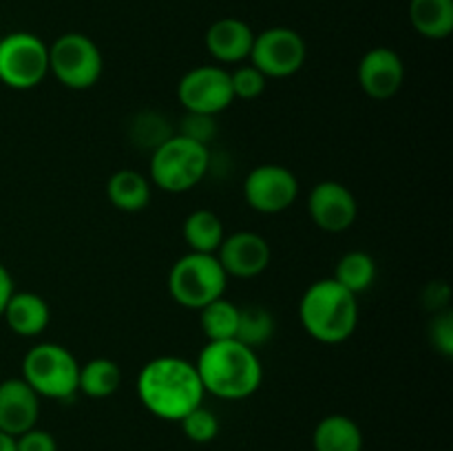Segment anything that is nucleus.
I'll use <instances>...</instances> for the list:
<instances>
[{
    "mask_svg": "<svg viewBox=\"0 0 453 451\" xmlns=\"http://www.w3.org/2000/svg\"><path fill=\"white\" fill-rule=\"evenodd\" d=\"M137 396L153 416L180 423L195 407L203 405V385L195 363L181 356H157L137 376Z\"/></svg>",
    "mask_w": 453,
    "mask_h": 451,
    "instance_id": "obj_1",
    "label": "nucleus"
},
{
    "mask_svg": "<svg viewBox=\"0 0 453 451\" xmlns=\"http://www.w3.org/2000/svg\"><path fill=\"white\" fill-rule=\"evenodd\" d=\"M197 374L203 392L224 401L250 398L264 383V365L257 349L230 340H208L199 352Z\"/></svg>",
    "mask_w": 453,
    "mask_h": 451,
    "instance_id": "obj_2",
    "label": "nucleus"
},
{
    "mask_svg": "<svg viewBox=\"0 0 453 451\" xmlns=\"http://www.w3.org/2000/svg\"><path fill=\"white\" fill-rule=\"evenodd\" d=\"M299 318L308 336L319 343H345L357 332L358 299L334 279H319L301 296Z\"/></svg>",
    "mask_w": 453,
    "mask_h": 451,
    "instance_id": "obj_3",
    "label": "nucleus"
},
{
    "mask_svg": "<svg viewBox=\"0 0 453 451\" xmlns=\"http://www.w3.org/2000/svg\"><path fill=\"white\" fill-rule=\"evenodd\" d=\"M211 172V149L206 144L173 135L150 155V180L166 193H186L202 184Z\"/></svg>",
    "mask_w": 453,
    "mask_h": 451,
    "instance_id": "obj_4",
    "label": "nucleus"
},
{
    "mask_svg": "<svg viewBox=\"0 0 453 451\" xmlns=\"http://www.w3.org/2000/svg\"><path fill=\"white\" fill-rule=\"evenodd\" d=\"M78 358L60 343H38L22 358L20 378L51 401H71L78 394Z\"/></svg>",
    "mask_w": 453,
    "mask_h": 451,
    "instance_id": "obj_5",
    "label": "nucleus"
},
{
    "mask_svg": "<svg viewBox=\"0 0 453 451\" xmlns=\"http://www.w3.org/2000/svg\"><path fill=\"white\" fill-rule=\"evenodd\" d=\"M228 287V274L215 255L186 252L173 264L168 272V292L181 308L202 310L211 301L224 296Z\"/></svg>",
    "mask_w": 453,
    "mask_h": 451,
    "instance_id": "obj_6",
    "label": "nucleus"
},
{
    "mask_svg": "<svg viewBox=\"0 0 453 451\" xmlns=\"http://www.w3.org/2000/svg\"><path fill=\"white\" fill-rule=\"evenodd\" d=\"M104 71L100 47L88 35L71 31L49 44V73L71 91L96 87Z\"/></svg>",
    "mask_w": 453,
    "mask_h": 451,
    "instance_id": "obj_7",
    "label": "nucleus"
},
{
    "mask_svg": "<svg viewBox=\"0 0 453 451\" xmlns=\"http://www.w3.org/2000/svg\"><path fill=\"white\" fill-rule=\"evenodd\" d=\"M49 75V47L29 31L0 40V82L13 91H31Z\"/></svg>",
    "mask_w": 453,
    "mask_h": 451,
    "instance_id": "obj_8",
    "label": "nucleus"
},
{
    "mask_svg": "<svg viewBox=\"0 0 453 451\" xmlns=\"http://www.w3.org/2000/svg\"><path fill=\"white\" fill-rule=\"evenodd\" d=\"M308 57V47L299 31L290 27H270L259 35L250 49V65L265 78H290L299 73Z\"/></svg>",
    "mask_w": 453,
    "mask_h": 451,
    "instance_id": "obj_9",
    "label": "nucleus"
},
{
    "mask_svg": "<svg viewBox=\"0 0 453 451\" xmlns=\"http://www.w3.org/2000/svg\"><path fill=\"white\" fill-rule=\"evenodd\" d=\"M177 100L186 113L217 118L234 102L230 71L217 65H202L186 71L177 84Z\"/></svg>",
    "mask_w": 453,
    "mask_h": 451,
    "instance_id": "obj_10",
    "label": "nucleus"
},
{
    "mask_svg": "<svg viewBox=\"0 0 453 451\" xmlns=\"http://www.w3.org/2000/svg\"><path fill=\"white\" fill-rule=\"evenodd\" d=\"M299 197V180L281 164H261L243 180V199L259 215L286 212Z\"/></svg>",
    "mask_w": 453,
    "mask_h": 451,
    "instance_id": "obj_11",
    "label": "nucleus"
},
{
    "mask_svg": "<svg viewBox=\"0 0 453 451\" xmlns=\"http://www.w3.org/2000/svg\"><path fill=\"white\" fill-rule=\"evenodd\" d=\"M310 219L323 233L339 234L354 226L358 217V203L352 190L341 181H319L308 195Z\"/></svg>",
    "mask_w": 453,
    "mask_h": 451,
    "instance_id": "obj_12",
    "label": "nucleus"
},
{
    "mask_svg": "<svg viewBox=\"0 0 453 451\" xmlns=\"http://www.w3.org/2000/svg\"><path fill=\"white\" fill-rule=\"evenodd\" d=\"M215 256L224 272L228 274V279H255L265 272L273 250L259 233L239 230V233L226 234L221 246L217 248Z\"/></svg>",
    "mask_w": 453,
    "mask_h": 451,
    "instance_id": "obj_13",
    "label": "nucleus"
},
{
    "mask_svg": "<svg viewBox=\"0 0 453 451\" xmlns=\"http://www.w3.org/2000/svg\"><path fill=\"white\" fill-rule=\"evenodd\" d=\"M357 80L361 91L372 100H392L405 82V62L394 49L374 47L358 62Z\"/></svg>",
    "mask_w": 453,
    "mask_h": 451,
    "instance_id": "obj_14",
    "label": "nucleus"
},
{
    "mask_svg": "<svg viewBox=\"0 0 453 451\" xmlns=\"http://www.w3.org/2000/svg\"><path fill=\"white\" fill-rule=\"evenodd\" d=\"M40 396L22 378L0 383V432L18 438L38 424Z\"/></svg>",
    "mask_w": 453,
    "mask_h": 451,
    "instance_id": "obj_15",
    "label": "nucleus"
},
{
    "mask_svg": "<svg viewBox=\"0 0 453 451\" xmlns=\"http://www.w3.org/2000/svg\"><path fill=\"white\" fill-rule=\"evenodd\" d=\"M206 49L219 65H239L250 57L255 31L239 18H221L206 31Z\"/></svg>",
    "mask_w": 453,
    "mask_h": 451,
    "instance_id": "obj_16",
    "label": "nucleus"
},
{
    "mask_svg": "<svg viewBox=\"0 0 453 451\" xmlns=\"http://www.w3.org/2000/svg\"><path fill=\"white\" fill-rule=\"evenodd\" d=\"M3 318L7 321L9 330L22 339H35L42 334L51 321V308L47 299L35 292H13L3 310Z\"/></svg>",
    "mask_w": 453,
    "mask_h": 451,
    "instance_id": "obj_17",
    "label": "nucleus"
},
{
    "mask_svg": "<svg viewBox=\"0 0 453 451\" xmlns=\"http://www.w3.org/2000/svg\"><path fill=\"white\" fill-rule=\"evenodd\" d=\"M150 195H153L150 180L133 168L115 171L106 181V197L111 206L122 212H142L149 208Z\"/></svg>",
    "mask_w": 453,
    "mask_h": 451,
    "instance_id": "obj_18",
    "label": "nucleus"
},
{
    "mask_svg": "<svg viewBox=\"0 0 453 451\" xmlns=\"http://www.w3.org/2000/svg\"><path fill=\"white\" fill-rule=\"evenodd\" d=\"M314 451H363V432L349 416L330 414L312 433Z\"/></svg>",
    "mask_w": 453,
    "mask_h": 451,
    "instance_id": "obj_19",
    "label": "nucleus"
},
{
    "mask_svg": "<svg viewBox=\"0 0 453 451\" xmlns=\"http://www.w3.org/2000/svg\"><path fill=\"white\" fill-rule=\"evenodd\" d=\"M181 237H184L186 246L190 248V252H203V255H215L217 248L221 246L226 237L224 221L219 219V215L206 208H199L193 210L184 219L181 226Z\"/></svg>",
    "mask_w": 453,
    "mask_h": 451,
    "instance_id": "obj_20",
    "label": "nucleus"
},
{
    "mask_svg": "<svg viewBox=\"0 0 453 451\" xmlns=\"http://www.w3.org/2000/svg\"><path fill=\"white\" fill-rule=\"evenodd\" d=\"M410 22L425 38H449L453 31V0H411Z\"/></svg>",
    "mask_w": 453,
    "mask_h": 451,
    "instance_id": "obj_21",
    "label": "nucleus"
},
{
    "mask_svg": "<svg viewBox=\"0 0 453 451\" xmlns=\"http://www.w3.org/2000/svg\"><path fill=\"white\" fill-rule=\"evenodd\" d=\"M122 385V370L111 358H91L84 365H80L78 376V392L88 398H109Z\"/></svg>",
    "mask_w": 453,
    "mask_h": 451,
    "instance_id": "obj_22",
    "label": "nucleus"
},
{
    "mask_svg": "<svg viewBox=\"0 0 453 451\" xmlns=\"http://www.w3.org/2000/svg\"><path fill=\"white\" fill-rule=\"evenodd\" d=\"M336 283L349 290L352 294H363L370 290L376 281V261L365 250H349L339 259L334 268Z\"/></svg>",
    "mask_w": 453,
    "mask_h": 451,
    "instance_id": "obj_23",
    "label": "nucleus"
},
{
    "mask_svg": "<svg viewBox=\"0 0 453 451\" xmlns=\"http://www.w3.org/2000/svg\"><path fill=\"white\" fill-rule=\"evenodd\" d=\"M199 325L208 340H230L237 336L239 327V305L233 301L219 299L211 301L199 310Z\"/></svg>",
    "mask_w": 453,
    "mask_h": 451,
    "instance_id": "obj_24",
    "label": "nucleus"
},
{
    "mask_svg": "<svg viewBox=\"0 0 453 451\" xmlns=\"http://www.w3.org/2000/svg\"><path fill=\"white\" fill-rule=\"evenodd\" d=\"M274 317L265 305H243L239 308V327L234 339L248 348L257 349L274 336Z\"/></svg>",
    "mask_w": 453,
    "mask_h": 451,
    "instance_id": "obj_25",
    "label": "nucleus"
},
{
    "mask_svg": "<svg viewBox=\"0 0 453 451\" xmlns=\"http://www.w3.org/2000/svg\"><path fill=\"white\" fill-rule=\"evenodd\" d=\"M173 135H175V133H173V126L166 122V118H164L162 113H157V111H144V113H137L135 118H133L131 140L135 141L140 149L155 150Z\"/></svg>",
    "mask_w": 453,
    "mask_h": 451,
    "instance_id": "obj_26",
    "label": "nucleus"
},
{
    "mask_svg": "<svg viewBox=\"0 0 453 451\" xmlns=\"http://www.w3.org/2000/svg\"><path fill=\"white\" fill-rule=\"evenodd\" d=\"M180 424L184 436L188 438V440L199 442V445L215 440L217 433H219V418L203 405L195 407L190 414H186L184 418L180 420Z\"/></svg>",
    "mask_w": 453,
    "mask_h": 451,
    "instance_id": "obj_27",
    "label": "nucleus"
},
{
    "mask_svg": "<svg viewBox=\"0 0 453 451\" xmlns=\"http://www.w3.org/2000/svg\"><path fill=\"white\" fill-rule=\"evenodd\" d=\"M265 75L257 71L252 65H243L230 71V84H233L234 100H257L265 91Z\"/></svg>",
    "mask_w": 453,
    "mask_h": 451,
    "instance_id": "obj_28",
    "label": "nucleus"
},
{
    "mask_svg": "<svg viewBox=\"0 0 453 451\" xmlns=\"http://www.w3.org/2000/svg\"><path fill=\"white\" fill-rule=\"evenodd\" d=\"M188 140L199 141V144H211L217 135V122L212 115H199V113H186L180 122V133Z\"/></svg>",
    "mask_w": 453,
    "mask_h": 451,
    "instance_id": "obj_29",
    "label": "nucleus"
},
{
    "mask_svg": "<svg viewBox=\"0 0 453 451\" xmlns=\"http://www.w3.org/2000/svg\"><path fill=\"white\" fill-rule=\"evenodd\" d=\"M429 339L436 352L442 356H453V314L451 310L436 312L432 325H429Z\"/></svg>",
    "mask_w": 453,
    "mask_h": 451,
    "instance_id": "obj_30",
    "label": "nucleus"
},
{
    "mask_svg": "<svg viewBox=\"0 0 453 451\" xmlns=\"http://www.w3.org/2000/svg\"><path fill=\"white\" fill-rule=\"evenodd\" d=\"M16 451H58V445L51 433L34 427L16 438Z\"/></svg>",
    "mask_w": 453,
    "mask_h": 451,
    "instance_id": "obj_31",
    "label": "nucleus"
},
{
    "mask_svg": "<svg viewBox=\"0 0 453 451\" xmlns=\"http://www.w3.org/2000/svg\"><path fill=\"white\" fill-rule=\"evenodd\" d=\"M13 292H16V286H13L12 272H9L7 265L0 261V317H3L4 305H7L9 299H12Z\"/></svg>",
    "mask_w": 453,
    "mask_h": 451,
    "instance_id": "obj_32",
    "label": "nucleus"
},
{
    "mask_svg": "<svg viewBox=\"0 0 453 451\" xmlns=\"http://www.w3.org/2000/svg\"><path fill=\"white\" fill-rule=\"evenodd\" d=\"M0 451H16V438L0 432Z\"/></svg>",
    "mask_w": 453,
    "mask_h": 451,
    "instance_id": "obj_33",
    "label": "nucleus"
}]
</instances>
